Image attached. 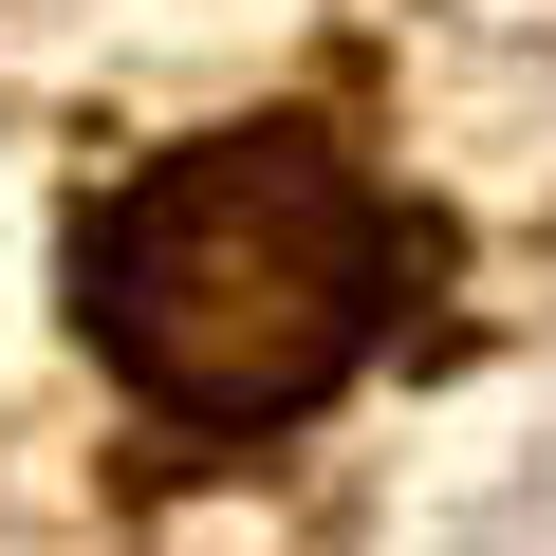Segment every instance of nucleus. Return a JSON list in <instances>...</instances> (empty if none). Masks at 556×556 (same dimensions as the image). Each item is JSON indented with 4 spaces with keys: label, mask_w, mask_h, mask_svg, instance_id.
<instances>
[{
    "label": "nucleus",
    "mask_w": 556,
    "mask_h": 556,
    "mask_svg": "<svg viewBox=\"0 0 556 556\" xmlns=\"http://www.w3.org/2000/svg\"><path fill=\"white\" fill-rule=\"evenodd\" d=\"M390 316V204L316 130H204L93 223V353L167 427H298Z\"/></svg>",
    "instance_id": "obj_1"
}]
</instances>
